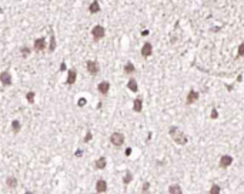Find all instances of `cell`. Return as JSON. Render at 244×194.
I'll list each match as a JSON object with an SVG mask.
<instances>
[{"mask_svg": "<svg viewBox=\"0 0 244 194\" xmlns=\"http://www.w3.org/2000/svg\"><path fill=\"white\" fill-rule=\"evenodd\" d=\"M6 184H7V187H10V188H14V187L17 186V178L16 177H7Z\"/></svg>", "mask_w": 244, "mask_h": 194, "instance_id": "cell-18", "label": "cell"}, {"mask_svg": "<svg viewBox=\"0 0 244 194\" xmlns=\"http://www.w3.org/2000/svg\"><path fill=\"white\" fill-rule=\"evenodd\" d=\"M106 190H107V183L104 180H98L96 183V191L97 193H104Z\"/></svg>", "mask_w": 244, "mask_h": 194, "instance_id": "cell-10", "label": "cell"}, {"mask_svg": "<svg viewBox=\"0 0 244 194\" xmlns=\"http://www.w3.org/2000/svg\"><path fill=\"white\" fill-rule=\"evenodd\" d=\"M127 87H129L133 93H137V91H138V86H137V81H136V79H130V80H129V83H127Z\"/></svg>", "mask_w": 244, "mask_h": 194, "instance_id": "cell-13", "label": "cell"}, {"mask_svg": "<svg viewBox=\"0 0 244 194\" xmlns=\"http://www.w3.org/2000/svg\"><path fill=\"white\" fill-rule=\"evenodd\" d=\"M169 193L170 194H181V188H180V186H177V184H171V186L169 187Z\"/></svg>", "mask_w": 244, "mask_h": 194, "instance_id": "cell-17", "label": "cell"}, {"mask_svg": "<svg viewBox=\"0 0 244 194\" xmlns=\"http://www.w3.org/2000/svg\"><path fill=\"white\" fill-rule=\"evenodd\" d=\"M110 141H112L113 146L120 147V146H123V143H124V136H123L122 133H113V134L110 136Z\"/></svg>", "mask_w": 244, "mask_h": 194, "instance_id": "cell-2", "label": "cell"}, {"mask_svg": "<svg viewBox=\"0 0 244 194\" xmlns=\"http://www.w3.org/2000/svg\"><path fill=\"white\" fill-rule=\"evenodd\" d=\"M130 154H131V148H127L126 150V156H130Z\"/></svg>", "mask_w": 244, "mask_h": 194, "instance_id": "cell-33", "label": "cell"}, {"mask_svg": "<svg viewBox=\"0 0 244 194\" xmlns=\"http://www.w3.org/2000/svg\"><path fill=\"white\" fill-rule=\"evenodd\" d=\"M109 89H110V84H109L107 81H101V83H98L97 90L101 93V94H107V93H109Z\"/></svg>", "mask_w": 244, "mask_h": 194, "instance_id": "cell-9", "label": "cell"}, {"mask_svg": "<svg viewBox=\"0 0 244 194\" xmlns=\"http://www.w3.org/2000/svg\"><path fill=\"white\" fill-rule=\"evenodd\" d=\"M46 47V40L41 37V39H37V40L34 41V50L36 51H41L43 48Z\"/></svg>", "mask_w": 244, "mask_h": 194, "instance_id": "cell-11", "label": "cell"}, {"mask_svg": "<svg viewBox=\"0 0 244 194\" xmlns=\"http://www.w3.org/2000/svg\"><path fill=\"white\" fill-rule=\"evenodd\" d=\"M151 51H153V46H151V43H144V46L141 48V54L144 57H148L151 54Z\"/></svg>", "mask_w": 244, "mask_h": 194, "instance_id": "cell-8", "label": "cell"}, {"mask_svg": "<svg viewBox=\"0 0 244 194\" xmlns=\"http://www.w3.org/2000/svg\"><path fill=\"white\" fill-rule=\"evenodd\" d=\"M134 70L136 69H134V66L131 64V63H127V64L124 66V72L126 73H134Z\"/></svg>", "mask_w": 244, "mask_h": 194, "instance_id": "cell-22", "label": "cell"}, {"mask_svg": "<svg viewBox=\"0 0 244 194\" xmlns=\"http://www.w3.org/2000/svg\"><path fill=\"white\" fill-rule=\"evenodd\" d=\"M20 51H22V56L23 57H27L29 54H30V48L26 47V46H23V47L20 48Z\"/></svg>", "mask_w": 244, "mask_h": 194, "instance_id": "cell-24", "label": "cell"}, {"mask_svg": "<svg viewBox=\"0 0 244 194\" xmlns=\"http://www.w3.org/2000/svg\"><path fill=\"white\" fill-rule=\"evenodd\" d=\"M50 51H53L54 48H56V40H54V36L51 34V43H50Z\"/></svg>", "mask_w": 244, "mask_h": 194, "instance_id": "cell-25", "label": "cell"}, {"mask_svg": "<svg viewBox=\"0 0 244 194\" xmlns=\"http://www.w3.org/2000/svg\"><path fill=\"white\" fill-rule=\"evenodd\" d=\"M169 133H170L171 138L176 141V144L179 146H184L187 144V136L179 129V127H176V126H171L170 129H169Z\"/></svg>", "mask_w": 244, "mask_h": 194, "instance_id": "cell-1", "label": "cell"}, {"mask_svg": "<svg viewBox=\"0 0 244 194\" xmlns=\"http://www.w3.org/2000/svg\"><path fill=\"white\" fill-rule=\"evenodd\" d=\"M89 10H90V13H97V12H100V3L98 1H91L89 6Z\"/></svg>", "mask_w": 244, "mask_h": 194, "instance_id": "cell-15", "label": "cell"}, {"mask_svg": "<svg viewBox=\"0 0 244 194\" xmlns=\"http://www.w3.org/2000/svg\"><path fill=\"white\" fill-rule=\"evenodd\" d=\"M26 194H33V193H32V191H27V193H26Z\"/></svg>", "mask_w": 244, "mask_h": 194, "instance_id": "cell-34", "label": "cell"}, {"mask_svg": "<svg viewBox=\"0 0 244 194\" xmlns=\"http://www.w3.org/2000/svg\"><path fill=\"white\" fill-rule=\"evenodd\" d=\"M133 109H134V111H141V109H143V101H141V98L137 97L136 100H134V106H133Z\"/></svg>", "mask_w": 244, "mask_h": 194, "instance_id": "cell-16", "label": "cell"}, {"mask_svg": "<svg viewBox=\"0 0 244 194\" xmlns=\"http://www.w3.org/2000/svg\"><path fill=\"white\" fill-rule=\"evenodd\" d=\"M141 36H148V30H143V32H141Z\"/></svg>", "mask_w": 244, "mask_h": 194, "instance_id": "cell-32", "label": "cell"}, {"mask_svg": "<svg viewBox=\"0 0 244 194\" xmlns=\"http://www.w3.org/2000/svg\"><path fill=\"white\" fill-rule=\"evenodd\" d=\"M148 187H150V184H148V183H147V181H146V183L143 184V193H146L147 190H148Z\"/></svg>", "mask_w": 244, "mask_h": 194, "instance_id": "cell-28", "label": "cell"}, {"mask_svg": "<svg viewBox=\"0 0 244 194\" xmlns=\"http://www.w3.org/2000/svg\"><path fill=\"white\" fill-rule=\"evenodd\" d=\"M91 140V133L87 131V134H86V138H84V141H90Z\"/></svg>", "mask_w": 244, "mask_h": 194, "instance_id": "cell-29", "label": "cell"}, {"mask_svg": "<svg viewBox=\"0 0 244 194\" xmlns=\"http://www.w3.org/2000/svg\"><path fill=\"white\" fill-rule=\"evenodd\" d=\"M231 163H233V157L231 156H221V159H220V166L221 167H228Z\"/></svg>", "mask_w": 244, "mask_h": 194, "instance_id": "cell-7", "label": "cell"}, {"mask_svg": "<svg viewBox=\"0 0 244 194\" xmlns=\"http://www.w3.org/2000/svg\"><path fill=\"white\" fill-rule=\"evenodd\" d=\"M131 178H133V176H131V174H130V171H127V173L124 174V178H123V183H124V184H129V183H130V181H131Z\"/></svg>", "mask_w": 244, "mask_h": 194, "instance_id": "cell-21", "label": "cell"}, {"mask_svg": "<svg viewBox=\"0 0 244 194\" xmlns=\"http://www.w3.org/2000/svg\"><path fill=\"white\" fill-rule=\"evenodd\" d=\"M34 96H36V94H34V91H29V93L26 94L27 101H29V103H34Z\"/></svg>", "mask_w": 244, "mask_h": 194, "instance_id": "cell-23", "label": "cell"}, {"mask_svg": "<svg viewBox=\"0 0 244 194\" xmlns=\"http://www.w3.org/2000/svg\"><path fill=\"white\" fill-rule=\"evenodd\" d=\"M217 116H219V114H217V110L214 109V110L211 111V117H213V119H217Z\"/></svg>", "mask_w": 244, "mask_h": 194, "instance_id": "cell-30", "label": "cell"}, {"mask_svg": "<svg viewBox=\"0 0 244 194\" xmlns=\"http://www.w3.org/2000/svg\"><path fill=\"white\" fill-rule=\"evenodd\" d=\"M197 100H198V93L195 90H190L187 94V104H191V103H194Z\"/></svg>", "mask_w": 244, "mask_h": 194, "instance_id": "cell-6", "label": "cell"}, {"mask_svg": "<svg viewBox=\"0 0 244 194\" xmlns=\"http://www.w3.org/2000/svg\"><path fill=\"white\" fill-rule=\"evenodd\" d=\"M87 70H89L90 74L96 76L98 73V64L96 62H93V60H89V62H87Z\"/></svg>", "mask_w": 244, "mask_h": 194, "instance_id": "cell-4", "label": "cell"}, {"mask_svg": "<svg viewBox=\"0 0 244 194\" xmlns=\"http://www.w3.org/2000/svg\"><path fill=\"white\" fill-rule=\"evenodd\" d=\"M0 81L3 83V86H10L12 84V76L9 72H3L0 74Z\"/></svg>", "mask_w": 244, "mask_h": 194, "instance_id": "cell-5", "label": "cell"}, {"mask_svg": "<svg viewBox=\"0 0 244 194\" xmlns=\"http://www.w3.org/2000/svg\"><path fill=\"white\" fill-rule=\"evenodd\" d=\"M244 53V44H240V47H238V57H241Z\"/></svg>", "mask_w": 244, "mask_h": 194, "instance_id": "cell-26", "label": "cell"}, {"mask_svg": "<svg viewBox=\"0 0 244 194\" xmlns=\"http://www.w3.org/2000/svg\"><path fill=\"white\" fill-rule=\"evenodd\" d=\"M60 70H62V72H64V70H66V64H64V63H62V66H60Z\"/></svg>", "mask_w": 244, "mask_h": 194, "instance_id": "cell-31", "label": "cell"}, {"mask_svg": "<svg viewBox=\"0 0 244 194\" xmlns=\"http://www.w3.org/2000/svg\"><path fill=\"white\" fill-rule=\"evenodd\" d=\"M76 77H77V72L72 69V70H69V76H67V84H73L74 81H76Z\"/></svg>", "mask_w": 244, "mask_h": 194, "instance_id": "cell-12", "label": "cell"}, {"mask_svg": "<svg viewBox=\"0 0 244 194\" xmlns=\"http://www.w3.org/2000/svg\"><path fill=\"white\" fill-rule=\"evenodd\" d=\"M104 33H106V30H104L103 26H94L93 30H91V34H93V37H94L96 40L103 39V37H104Z\"/></svg>", "mask_w": 244, "mask_h": 194, "instance_id": "cell-3", "label": "cell"}, {"mask_svg": "<svg viewBox=\"0 0 244 194\" xmlns=\"http://www.w3.org/2000/svg\"><path fill=\"white\" fill-rule=\"evenodd\" d=\"M77 104L80 106V107H83V106L86 104V98H83V97H81L80 100H79V103H77Z\"/></svg>", "mask_w": 244, "mask_h": 194, "instance_id": "cell-27", "label": "cell"}, {"mask_svg": "<svg viewBox=\"0 0 244 194\" xmlns=\"http://www.w3.org/2000/svg\"><path fill=\"white\" fill-rule=\"evenodd\" d=\"M20 127H22V126H20V121L19 120H14L13 123H12V130H13V133H16L17 134V133L20 131Z\"/></svg>", "mask_w": 244, "mask_h": 194, "instance_id": "cell-19", "label": "cell"}, {"mask_svg": "<svg viewBox=\"0 0 244 194\" xmlns=\"http://www.w3.org/2000/svg\"><path fill=\"white\" fill-rule=\"evenodd\" d=\"M94 166H96V169L98 170H103L104 167L107 166V161H106V159L104 157H100L98 160H96V163H94Z\"/></svg>", "mask_w": 244, "mask_h": 194, "instance_id": "cell-14", "label": "cell"}, {"mask_svg": "<svg viewBox=\"0 0 244 194\" xmlns=\"http://www.w3.org/2000/svg\"><path fill=\"white\" fill-rule=\"evenodd\" d=\"M221 193V188H220V186H217V184H213V187L210 188V194H220Z\"/></svg>", "mask_w": 244, "mask_h": 194, "instance_id": "cell-20", "label": "cell"}]
</instances>
